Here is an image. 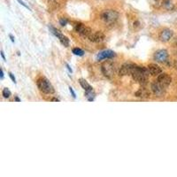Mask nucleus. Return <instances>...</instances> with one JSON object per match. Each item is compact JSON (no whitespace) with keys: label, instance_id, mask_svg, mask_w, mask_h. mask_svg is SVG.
<instances>
[{"label":"nucleus","instance_id":"obj_1","mask_svg":"<svg viewBox=\"0 0 177 177\" xmlns=\"http://www.w3.org/2000/svg\"><path fill=\"white\" fill-rule=\"evenodd\" d=\"M131 75L135 82H137L139 83H145L146 81L148 80L149 75H150V72H149L147 67L139 66L135 65Z\"/></svg>","mask_w":177,"mask_h":177},{"label":"nucleus","instance_id":"obj_2","mask_svg":"<svg viewBox=\"0 0 177 177\" xmlns=\"http://www.w3.org/2000/svg\"><path fill=\"white\" fill-rule=\"evenodd\" d=\"M119 12L113 9L104 10L101 13V19L106 24H114L119 19Z\"/></svg>","mask_w":177,"mask_h":177},{"label":"nucleus","instance_id":"obj_3","mask_svg":"<svg viewBox=\"0 0 177 177\" xmlns=\"http://www.w3.org/2000/svg\"><path fill=\"white\" fill-rule=\"evenodd\" d=\"M36 84H37L38 89L42 91L43 93L52 94L54 93V91H55L52 83L49 82L48 79L44 78V77H40L36 81Z\"/></svg>","mask_w":177,"mask_h":177},{"label":"nucleus","instance_id":"obj_4","mask_svg":"<svg viewBox=\"0 0 177 177\" xmlns=\"http://www.w3.org/2000/svg\"><path fill=\"white\" fill-rule=\"evenodd\" d=\"M101 71L106 78H113L116 72L115 65L111 61H105L101 66Z\"/></svg>","mask_w":177,"mask_h":177},{"label":"nucleus","instance_id":"obj_5","mask_svg":"<svg viewBox=\"0 0 177 177\" xmlns=\"http://www.w3.org/2000/svg\"><path fill=\"white\" fill-rule=\"evenodd\" d=\"M74 29H75V31L77 32L80 36H82L83 37H85V38H88V39H89V37L92 34V30L90 28L86 27L84 24L80 23V22L75 24Z\"/></svg>","mask_w":177,"mask_h":177},{"label":"nucleus","instance_id":"obj_6","mask_svg":"<svg viewBox=\"0 0 177 177\" xmlns=\"http://www.w3.org/2000/svg\"><path fill=\"white\" fill-rule=\"evenodd\" d=\"M151 90H152L153 94L157 97H162L164 94L166 93V87L161 85L158 81L154 82L151 84Z\"/></svg>","mask_w":177,"mask_h":177},{"label":"nucleus","instance_id":"obj_7","mask_svg":"<svg viewBox=\"0 0 177 177\" xmlns=\"http://www.w3.org/2000/svg\"><path fill=\"white\" fill-rule=\"evenodd\" d=\"M50 29H51V30H52V34L60 39V43H62L64 46H66V47H68V46H69V39H68L66 36H64L61 32L60 31L59 29H55V28L50 27Z\"/></svg>","mask_w":177,"mask_h":177},{"label":"nucleus","instance_id":"obj_8","mask_svg":"<svg viewBox=\"0 0 177 177\" xmlns=\"http://www.w3.org/2000/svg\"><path fill=\"white\" fill-rule=\"evenodd\" d=\"M135 64L133 63H125L121 66L120 71H119V74L121 76H125V75H128L131 74L132 71L135 67Z\"/></svg>","mask_w":177,"mask_h":177},{"label":"nucleus","instance_id":"obj_9","mask_svg":"<svg viewBox=\"0 0 177 177\" xmlns=\"http://www.w3.org/2000/svg\"><path fill=\"white\" fill-rule=\"evenodd\" d=\"M168 59V53L166 50H158L154 54V60L157 62L166 63Z\"/></svg>","mask_w":177,"mask_h":177},{"label":"nucleus","instance_id":"obj_10","mask_svg":"<svg viewBox=\"0 0 177 177\" xmlns=\"http://www.w3.org/2000/svg\"><path fill=\"white\" fill-rule=\"evenodd\" d=\"M157 81L163 86H165L167 88V86H169L171 82H172V78L169 74L166 73H161L160 74L158 75V79Z\"/></svg>","mask_w":177,"mask_h":177},{"label":"nucleus","instance_id":"obj_11","mask_svg":"<svg viewBox=\"0 0 177 177\" xmlns=\"http://www.w3.org/2000/svg\"><path fill=\"white\" fill-rule=\"evenodd\" d=\"M115 56L114 52L111 51V50H104L100 52L97 56V60L99 61V60H109V59H112Z\"/></svg>","mask_w":177,"mask_h":177},{"label":"nucleus","instance_id":"obj_12","mask_svg":"<svg viewBox=\"0 0 177 177\" xmlns=\"http://www.w3.org/2000/svg\"><path fill=\"white\" fill-rule=\"evenodd\" d=\"M173 34L174 33H173V31L171 29H162L161 32L159 33V39H160L161 42H168L172 38Z\"/></svg>","mask_w":177,"mask_h":177},{"label":"nucleus","instance_id":"obj_13","mask_svg":"<svg viewBox=\"0 0 177 177\" xmlns=\"http://www.w3.org/2000/svg\"><path fill=\"white\" fill-rule=\"evenodd\" d=\"M105 36H104V33H102L101 31H97L95 33H92L91 36L89 37V40L90 42L93 43H102L104 40Z\"/></svg>","mask_w":177,"mask_h":177},{"label":"nucleus","instance_id":"obj_14","mask_svg":"<svg viewBox=\"0 0 177 177\" xmlns=\"http://www.w3.org/2000/svg\"><path fill=\"white\" fill-rule=\"evenodd\" d=\"M149 72H150V74L151 75H153V76H158V74L162 73V70L161 68L156 65V64H150L148 66H147Z\"/></svg>","mask_w":177,"mask_h":177},{"label":"nucleus","instance_id":"obj_15","mask_svg":"<svg viewBox=\"0 0 177 177\" xmlns=\"http://www.w3.org/2000/svg\"><path fill=\"white\" fill-rule=\"evenodd\" d=\"M150 91L145 89V88H140L135 93V96L136 97H139V98H143V99H145L150 97Z\"/></svg>","mask_w":177,"mask_h":177},{"label":"nucleus","instance_id":"obj_16","mask_svg":"<svg viewBox=\"0 0 177 177\" xmlns=\"http://www.w3.org/2000/svg\"><path fill=\"white\" fill-rule=\"evenodd\" d=\"M79 83H80L81 86L83 87V89L85 91L93 90V88H92L90 84L88 83V82H87L86 80H84V79H80V80H79Z\"/></svg>","mask_w":177,"mask_h":177},{"label":"nucleus","instance_id":"obj_17","mask_svg":"<svg viewBox=\"0 0 177 177\" xmlns=\"http://www.w3.org/2000/svg\"><path fill=\"white\" fill-rule=\"evenodd\" d=\"M96 94L94 92V90H90V91H85V97H87V99L89 101H93L95 98Z\"/></svg>","mask_w":177,"mask_h":177},{"label":"nucleus","instance_id":"obj_18","mask_svg":"<svg viewBox=\"0 0 177 177\" xmlns=\"http://www.w3.org/2000/svg\"><path fill=\"white\" fill-rule=\"evenodd\" d=\"M73 53L74 55H76V56H83L84 52L82 50V49H80V48H73Z\"/></svg>","mask_w":177,"mask_h":177},{"label":"nucleus","instance_id":"obj_19","mask_svg":"<svg viewBox=\"0 0 177 177\" xmlns=\"http://www.w3.org/2000/svg\"><path fill=\"white\" fill-rule=\"evenodd\" d=\"M2 95L5 98H9L11 96V91L7 89V88H5L2 91Z\"/></svg>","mask_w":177,"mask_h":177},{"label":"nucleus","instance_id":"obj_20","mask_svg":"<svg viewBox=\"0 0 177 177\" xmlns=\"http://www.w3.org/2000/svg\"><path fill=\"white\" fill-rule=\"evenodd\" d=\"M67 22H68V21H67L66 18H62V19H60V24L61 26H63V27H64V26H66V25L67 24Z\"/></svg>","mask_w":177,"mask_h":177},{"label":"nucleus","instance_id":"obj_21","mask_svg":"<svg viewBox=\"0 0 177 177\" xmlns=\"http://www.w3.org/2000/svg\"><path fill=\"white\" fill-rule=\"evenodd\" d=\"M9 76H10V78L12 79V81L14 83H16V79H15V77L13 76V74L12 73H9Z\"/></svg>","mask_w":177,"mask_h":177},{"label":"nucleus","instance_id":"obj_22","mask_svg":"<svg viewBox=\"0 0 177 177\" xmlns=\"http://www.w3.org/2000/svg\"><path fill=\"white\" fill-rule=\"evenodd\" d=\"M69 91H70V93L72 94V96H73V98H75V93H74V91H73V88L72 87H69Z\"/></svg>","mask_w":177,"mask_h":177},{"label":"nucleus","instance_id":"obj_23","mask_svg":"<svg viewBox=\"0 0 177 177\" xmlns=\"http://www.w3.org/2000/svg\"><path fill=\"white\" fill-rule=\"evenodd\" d=\"M18 1H19V3H20L21 5H23L24 7H26V8H28V9H29V6H27V5H25V4L23 3V2H21V0H18Z\"/></svg>","mask_w":177,"mask_h":177},{"label":"nucleus","instance_id":"obj_24","mask_svg":"<svg viewBox=\"0 0 177 177\" xmlns=\"http://www.w3.org/2000/svg\"><path fill=\"white\" fill-rule=\"evenodd\" d=\"M1 56H2V58H3V60H5V54H4V52H3V51H1Z\"/></svg>","mask_w":177,"mask_h":177},{"label":"nucleus","instance_id":"obj_25","mask_svg":"<svg viewBox=\"0 0 177 177\" xmlns=\"http://www.w3.org/2000/svg\"><path fill=\"white\" fill-rule=\"evenodd\" d=\"M66 67H67V69H68V71H69L70 73H72V69H71V67L69 66V65H67V64H66Z\"/></svg>","mask_w":177,"mask_h":177},{"label":"nucleus","instance_id":"obj_26","mask_svg":"<svg viewBox=\"0 0 177 177\" xmlns=\"http://www.w3.org/2000/svg\"><path fill=\"white\" fill-rule=\"evenodd\" d=\"M52 101H55V102H60V99L56 98V97H53L52 99Z\"/></svg>","mask_w":177,"mask_h":177},{"label":"nucleus","instance_id":"obj_27","mask_svg":"<svg viewBox=\"0 0 177 177\" xmlns=\"http://www.w3.org/2000/svg\"><path fill=\"white\" fill-rule=\"evenodd\" d=\"M4 78V71H3V69H1V79H3Z\"/></svg>","mask_w":177,"mask_h":177},{"label":"nucleus","instance_id":"obj_28","mask_svg":"<svg viewBox=\"0 0 177 177\" xmlns=\"http://www.w3.org/2000/svg\"><path fill=\"white\" fill-rule=\"evenodd\" d=\"M15 101H17V102H21V99H20L18 97H15Z\"/></svg>","mask_w":177,"mask_h":177},{"label":"nucleus","instance_id":"obj_29","mask_svg":"<svg viewBox=\"0 0 177 177\" xmlns=\"http://www.w3.org/2000/svg\"><path fill=\"white\" fill-rule=\"evenodd\" d=\"M10 38H11V40H12V42H14V39H13V37H12V35H10Z\"/></svg>","mask_w":177,"mask_h":177}]
</instances>
